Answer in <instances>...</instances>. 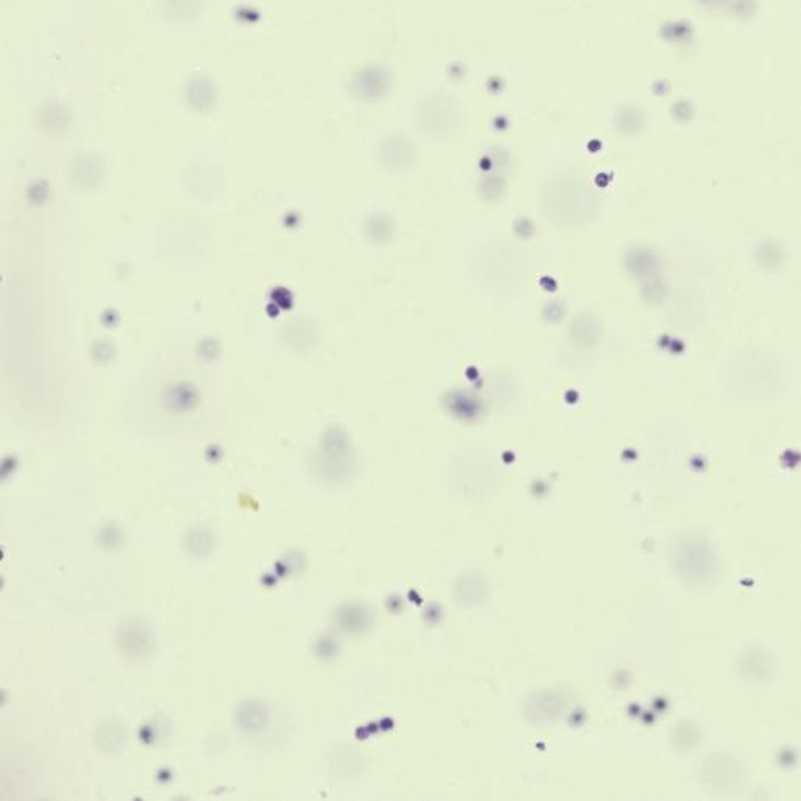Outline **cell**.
Here are the masks:
<instances>
[{
	"mask_svg": "<svg viewBox=\"0 0 801 801\" xmlns=\"http://www.w3.org/2000/svg\"><path fill=\"white\" fill-rule=\"evenodd\" d=\"M390 85V75L382 66L362 69L354 80V91L360 92L362 99H378L385 94Z\"/></svg>",
	"mask_w": 801,
	"mask_h": 801,
	"instance_id": "obj_4",
	"label": "cell"
},
{
	"mask_svg": "<svg viewBox=\"0 0 801 801\" xmlns=\"http://www.w3.org/2000/svg\"><path fill=\"white\" fill-rule=\"evenodd\" d=\"M671 562L678 577H682L689 585H711L717 577V560L713 547L699 535L686 533L674 540Z\"/></svg>",
	"mask_w": 801,
	"mask_h": 801,
	"instance_id": "obj_2",
	"label": "cell"
},
{
	"mask_svg": "<svg viewBox=\"0 0 801 801\" xmlns=\"http://www.w3.org/2000/svg\"><path fill=\"white\" fill-rule=\"evenodd\" d=\"M700 731L696 725L691 722H682L675 728L672 734V741L677 745L678 749L691 750L699 744Z\"/></svg>",
	"mask_w": 801,
	"mask_h": 801,
	"instance_id": "obj_5",
	"label": "cell"
},
{
	"mask_svg": "<svg viewBox=\"0 0 801 801\" xmlns=\"http://www.w3.org/2000/svg\"><path fill=\"white\" fill-rule=\"evenodd\" d=\"M745 772L738 759L730 755H714L706 761L703 778L716 792L728 794L741 786Z\"/></svg>",
	"mask_w": 801,
	"mask_h": 801,
	"instance_id": "obj_3",
	"label": "cell"
},
{
	"mask_svg": "<svg viewBox=\"0 0 801 801\" xmlns=\"http://www.w3.org/2000/svg\"><path fill=\"white\" fill-rule=\"evenodd\" d=\"M544 216L557 225L579 226L590 222L599 208V198L579 175H562L549 181L541 195Z\"/></svg>",
	"mask_w": 801,
	"mask_h": 801,
	"instance_id": "obj_1",
	"label": "cell"
}]
</instances>
